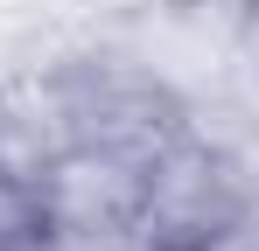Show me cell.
<instances>
[{
    "instance_id": "cell-1",
    "label": "cell",
    "mask_w": 259,
    "mask_h": 251,
    "mask_svg": "<svg viewBox=\"0 0 259 251\" xmlns=\"http://www.w3.org/2000/svg\"><path fill=\"white\" fill-rule=\"evenodd\" d=\"M161 251H217V244H210V237H168Z\"/></svg>"
}]
</instances>
